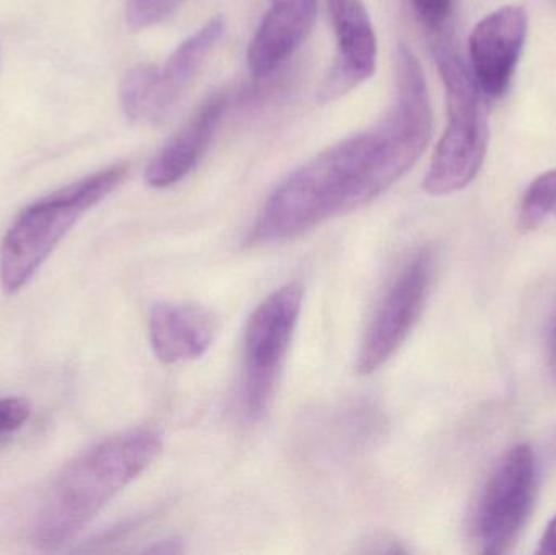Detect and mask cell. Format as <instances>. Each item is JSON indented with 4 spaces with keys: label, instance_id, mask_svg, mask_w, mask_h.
<instances>
[{
    "label": "cell",
    "instance_id": "obj_13",
    "mask_svg": "<svg viewBox=\"0 0 556 555\" xmlns=\"http://www.w3.org/2000/svg\"><path fill=\"white\" fill-rule=\"evenodd\" d=\"M227 94H212L147 166V185L169 188L198 166L227 111Z\"/></svg>",
    "mask_w": 556,
    "mask_h": 555
},
{
    "label": "cell",
    "instance_id": "obj_7",
    "mask_svg": "<svg viewBox=\"0 0 556 555\" xmlns=\"http://www.w3.org/2000/svg\"><path fill=\"white\" fill-rule=\"evenodd\" d=\"M538 491V459L531 446H513L496 463L476 518L483 554L508 553L528 524Z\"/></svg>",
    "mask_w": 556,
    "mask_h": 555
},
{
    "label": "cell",
    "instance_id": "obj_11",
    "mask_svg": "<svg viewBox=\"0 0 556 555\" xmlns=\"http://www.w3.org/2000/svg\"><path fill=\"white\" fill-rule=\"evenodd\" d=\"M217 331V316L194 303L162 302L150 312V345L165 365L202 357L211 349Z\"/></svg>",
    "mask_w": 556,
    "mask_h": 555
},
{
    "label": "cell",
    "instance_id": "obj_5",
    "mask_svg": "<svg viewBox=\"0 0 556 555\" xmlns=\"http://www.w3.org/2000/svg\"><path fill=\"white\" fill-rule=\"evenodd\" d=\"M304 289L290 282L270 293L251 315L244 335V406L251 419L266 416L296 329Z\"/></svg>",
    "mask_w": 556,
    "mask_h": 555
},
{
    "label": "cell",
    "instance_id": "obj_18",
    "mask_svg": "<svg viewBox=\"0 0 556 555\" xmlns=\"http://www.w3.org/2000/svg\"><path fill=\"white\" fill-rule=\"evenodd\" d=\"M538 554L556 555V515L554 520L545 528L544 537H542L541 544H539Z\"/></svg>",
    "mask_w": 556,
    "mask_h": 555
},
{
    "label": "cell",
    "instance_id": "obj_3",
    "mask_svg": "<svg viewBox=\"0 0 556 555\" xmlns=\"http://www.w3.org/2000/svg\"><path fill=\"white\" fill-rule=\"evenodd\" d=\"M129 168L108 166L78 179L20 212L0 244V283L7 295L18 293L48 261L65 235L94 205L116 191Z\"/></svg>",
    "mask_w": 556,
    "mask_h": 555
},
{
    "label": "cell",
    "instance_id": "obj_4",
    "mask_svg": "<svg viewBox=\"0 0 556 555\" xmlns=\"http://www.w3.org/2000/svg\"><path fill=\"white\" fill-rule=\"evenodd\" d=\"M446 88L447 124L425 176L431 195L463 191L482 169L489 147V113L472 72L446 45L434 49Z\"/></svg>",
    "mask_w": 556,
    "mask_h": 555
},
{
    "label": "cell",
    "instance_id": "obj_1",
    "mask_svg": "<svg viewBox=\"0 0 556 555\" xmlns=\"http://www.w3.org/2000/svg\"><path fill=\"white\" fill-rule=\"evenodd\" d=\"M430 97L418 88L395 91L384 119L311 159L270 194L250 230L253 247L296 240L330 218L375 201L427 149Z\"/></svg>",
    "mask_w": 556,
    "mask_h": 555
},
{
    "label": "cell",
    "instance_id": "obj_14",
    "mask_svg": "<svg viewBox=\"0 0 556 555\" xmlns=\"http://www.w3.org/2000/svg\"><path fill=\"white\" fill-rule=\"evenodd\" d=\"M556 217V169L539 176L522 198L518 225L522 231H534Z\"/></svg>",
    "mask_w": 556,
    "mask_h": 555
},
{
    "label": "cell",
    "instance_id": "obj_17",
    "mask_svg": "<svg viewBox=\"0 0 556 555\" xmlns=\"http://www.w3.org/2000/svg\"><path fill=\"white\" fill-rule=\"evenodd\" d=\"M31 407L22 398H0V440L25 426Z\"/></svg>",
    "mask_w": 556,
    "mask_h": 555
},
{
    "label": "cell",
    "instance_id": "obj_16",
    "mask_svg": "<svg viewBox=\"0 0 556 555\" xmlns=\"http://www.w3.org/2000/svg\"><path fill=\"white\" fill-rule=\"evenodd\" d=\"M453 2L454 0H410L418 22L434 33L441 31L446 25L453 10Z\"/></svg>",
    "mask_w": 556,
    "mask_h": 555
},
{
    "label": "cell",
    "instance_id": "obj_2",
    "mask_svg": "<svg viewBox=\"0 0 556 555\" xmlns=\"http://www.w3.org/2000/svg\"><path fill=\"white\" fill-rule=\"evenodd\" d=\"M163 450L156 430L140 427L103 440L68 463L49 489L33 525L41 550H59L152 466Z\"/></svg>",
    "mask_w": 556,
    "mask_h": 555
},
{
    "label": "cell",
    "instance_id": "obj_10",
    "mask_svg": "<svg viewBox=\"0 0 556 555\" xmlns=\"http://www.w3.org/2000/svg\"><path fill=\"white\" fill-rule=\"evenodd\" d=\"M528 36V13L522 7L495 10L473 28L469 52L472 75L486 97L506 93Z\"/></svg>",
    "mask_w": 556,
    "mask_h": 555
},
{
    "label": "cell",
    "instance_id": "obj_9",
    "mask_svg": "<svg viewBox=\"0 0 556 555\" xmlns=\"http://www.w3.org/2000/svg\"><path fill=\"white\" fill-rule=\"evenodd\" d=\"M336 35V58L320 84V103H330L368 80L378 62V39L362 0H327Z\"/></svg>",
    "mask_w": 556,
    "mask_h": 555
},
{
    "label": "cell",
    "instance_id": "obj_6",
    "mask_svg": "<svg viewBox=\"0 0 556 555\" xmlns=\"http://www.w3.org/2000/svg\"><path fill=\"white\" fill-rule=\"evenodd\" d=\"M224 31V16H212L175 49L162 67L137 65L130 68L121 87V104L126 116L134 123H165Z\"/></svg>",
    "mask_w": 556,
    "mask_h": 555
},
{
    "label": "cell",
    "instance_id": "obj_19",
    "mask_svg": "<svg viewBox=\"0 0 556 555\" xmlns=\"http://www.w3.org/2000/svg\"><path fill=\"white\" fill-rule=\"evenodd\" d=\"M548 362H551L552 371L556 375V319L548 338Z\"/></svg>",
    "mask_w": 556,
    "mask_h": 555
},
{
    "label": "cell",
    "instance_id": "obj_12",
    "mask_svg": "<svg viewBox=\"0 0 556 555\" xmlns=\"http://www.w3.org/2000/svg\"><path fill=\"white\" fill-rule=\"evenodd\" d=\"M317 0H270L248 49V65L256 78L269 77L301 48L316 20Z\"/></svg>",
    "mask_w": 556,
    "mask_h": 555
},
{
    "label": "cell",
    "instance_id": "obj_8",
    "mask_svg": "<svg viewBox=\"0 0 556 555\" xmlns=\"http://www.w3.org/2000/svg\"><path fill=\"white\" fill-rule=\"evenodd\" d=\"M434 267V251L420 248L386 290L359 348L356 361L359 375L378 371L407 341L427 303Z\"/></svg>",
    "mask_w": 556,
    "mask_h": 555
},
{
    "label": "cell",
    "instance_id": "obj_15",
    "mask_svg": "<svg viewBox=\"0 0 556 555\" xmlns=\"http://www.w3.org/2000/svg\"><path fill=\"white\" fill-rule=\"evenodd\" d=\"M185 0H127V25L132 29L160 25L178 12Z\"/></svg>",
    "mask_w": 556,
    "mask_h": 555
}]
</instances>
